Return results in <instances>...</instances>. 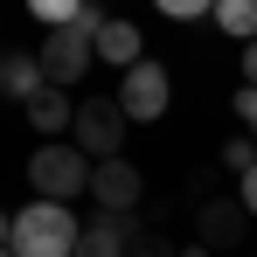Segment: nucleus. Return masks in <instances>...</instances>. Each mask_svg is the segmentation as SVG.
<instances>
[{
	"label": "nucleus",
	"mask_w": 257,
	"mask_h": 257,
	"mask_svg": "<svg viewBox=\"0 0 257 257\" xmlns=\"http://www.w3.org/2000/svg\"><path fill=\"white\" fill-rule=\"evenodd\" d=\"M229 111H236V125L257 139V84H243V90H236V97H229Z\"/></svg>",
	"instance_id": "15"
},
{
	"label": "nucleus",
	"mask_w": 257,
	"mask_h": 257,
	"mask_svg": "<svg viewBox=\"0 0 257 257\" xmlns=\"http://www.w3.org/2000/svg\"><path fill=\"white\" fill-rule=\"evenodd\" d=\"M243 222H250V209H243V202H202V209H195V243L229 250V243L243 236Z\"/></svg>",
	"instance_id": "8"
},
{
	"label": "nucleus",
	"mask_w": 257,
	"mask_h": 257,
	"mask_svg": "<svg viewBox=\"0 0 257 257\" xmlns=\"http://www.w3.org/2000/svg\"><path fill=\"white\" fill-rule=\"evenodd\" d=\"M125 257H181V250H174L167 236H153V229H146V236H139V243H132Z\"/></svg>",
	"instance_id": "16"
},
{
	"label": "nucleus",
	"mask_w": 257,
	"mask_h": 257,
	"mask_svg": "<svg viewBox=\"0 0 257 257\" xmlns=\"http://www.w3.org/2000/svg\"><path fill=\"white\" fill-rule=\"evenodd\" d=\"M243 84H257V42H243Z\"/></svg>",
	"instance_id": "18"
},
{
	"label": "nucleus",
	"mask_w": 257,
	"mask_h": 257,
	"mask_svg": "<svg viewBox=\"0 0 257 257\" xmlns=\"http://www.w3.org/2000/svg\"><path fill=\"white\" fill-rule=\"evenodd\" d=\"M125 104L118 97H84L77 104V146L90 160H125Z\"/></svg>",
	"instance_id": "4"
},
{
	"label": "nucleus",
	"mask_w": 257,
	"mask_h": 257,
	"mask_svg": "<svg viewBox=\"0 0 257 257\" xmlns=\"http://www.w3.org/2000/svg\"><path fill=\"white\" fill-rule=\"evenodd\" d=\"M236 202H243V209H250V215H257V167H250V174H243V188H236Z\"/></svg>",
	"instance_id": "17"
},
{
	"label": "nucleus",
	"mask_w": 257,
	"mask_h": 257,
	"mask_svg": "<svg viewBox=\"0 0 257 257\" xmlns=\"http://www.w3.org/2000/svg\"><path fill=\"white\" fill-rule=\"evenodd\" d=\"M0 257H14V250H0Z\"/></svg>",
	"instance_id": "21"
},
{
	"label": "nucleus",
	"mask_w": 257,
	"mask_h": 257,
	"mask_svg": "<svg viewBox=\"0 0 257 257\" xmlns=\"http://www.w3.org/2000/svg\"><path fill=\"white\" fill-rule=\"evenodd\" d=\"M90 0H28V14L42 21V28H63V21H77Z\"/></svg>",
	"instance_id": "12"
},
{
	"label": "nucleus",
	"mask_w": 257,
	"mask_h": 257,
	"mask_svg": "<svg viewBox=\"0 0 257 257\" xmlns=\"http://www.w3.org/2000/svg\"><path fill=\"white\" fill-rule=\"evenodd\" d=\"M222 167L236 174V181H243V174L257 167V139H250V132H236V139H229V146H222Z\"/></svg>",
	"instance_id": "13"
},
{
	"label": "nucleus",
	"mask_w": 257,
	"mask_h": 257,
	"mask_svg": "<svg viewBox=\"0 0 257 257\" xmlns=\"http://www.w3.org/2000/svg\"><path fill=\"white\" fill-rule=\"evenodd\" d=\"M42 90H49L42 56H28V49H7V56H0V97H7V104H35Z\"/></svg>",
	"instance_id": "7"
},
{
	"label": "nucleus",
	"mask_w": 257,
	"mask_h": 257,
	"mask_svg": "<svg viewBox=\"0 0 257 257\" xmlns=\"http://www.w3.org/2000/svg\"><path fill=\"white\" fill-rule=\"evenodd\" d=\"M209 21L222 35H236V42H257V0H215Z\"/></svg>",
	"instance_id": "11"
},
{
	"label": "nucleus",
	"mask_w": 257,
	"mask_h": 257,
	"mask_svg": "<svg viewBox=\"0 0 257 257\" xmlns=\"http://www.w3.org/2000/svg\"><path fill=\"white\" fill-rule=\"evenodd\" d=\"M153 7H160L167 21H209L215 14V0H153Z\"/></svg>",
	"instance_id": "14"
},
{
	"label": "nucleus",
	"mask_w": 257,
	"mask_h": 257,
	"mask_svg": "<svg viewBox=\"0 0 257 257\" xmlns=\"http://www.w3.org/2000/svg\"><path fill=\"white\" fill-rule=\"evenodd\" d=\"M104 21H111V14H104V7L90 0L84 14H77V21L49 28V42L35 49V56H42V70H49V84H77V77H84L90 63H97V28H104Z\"/></svg>",
	"instance_id": "3"
},
{
	"label": "nucleus",
	"mask_w": 257,
	"mask_h": 257,
	"mask_svg": "<svg viewBox=\"0 0 257 257\" xmlns=\"http://www.w3.org/2000/svg\"><path fill=\"white\" fill-rule=\"evenodd\" d=\"M21 111H28V125L49 132V139H56V132H77V104H70V90H63V84H49L42 97H35V104H21Z\"/></svg>",
	"instance_id": "10"
},
{
	"label": "nucleus",
	"mask_w": 257,
	"mask_h": 257,
	"mask_svg": "<svg viewBox=\"0 0 257 257\" xmlns=\"http://www.w3.org/2000/svg\"><path fill=\"white\" fill-rule=\"evenodd\" d=\"M90 174H97V160H90L77 139H49V146H35V153H28V188H35V202H70V195H90Z\"/></svg>",
	"instance_id": "2"
},
{
	"label": "nucleus",
	"mask_w": 257,
	"mask_h": 257,
	"mask_svg": "<svg viewBox=\"0 0 257 257\" xmlns=\"http://www.w3.org/2000/svg\"><path fill=\"white\" fill-rule=\"evenodd\" d=\"M139 195H146V174L132 160H97V174H90L97 215H139Z\"/></svg>",
	"instance_id": "6"
},
{
	"label": "nucleus",
	"mask_w": 257,
	"mask_h": 257,
	"mask_svg": "<svg viewBox=\"0 0 257 257\" xmlns=\"http://www.w3.org/2000/svg\"><path fill=\"white\" fill-rule=\"evenodd\" d=\"M97 63H111L118 77H125V70H139V63H146V35H139L132 21H118V14H111V21L97 28Z\"/></svg>",
	"instance_id": "9"
},
{
	"label": "nucleus",
	"mask_w": 257,
	"mask_h": 257,
	"mask_svg": "<svg viewBox=\"0 0 257 257\" xmlns=\"http://www.w3.org/2000/svg\"><path fill=\"white\" fill-rule=\"evenodd\" d=\"M7 243H14V215L0 209V250H7Z\"/></svg>",
	"instance_id": "19"
},
{
	"label": "nucleus",
	"mask_w": 257,
	"mask_h": 257,
	"mask_svg": "<svg viewBox=\"0 0 257 257\" xmlns=\"http://www.w3.org/2000/svg\"><path fill=\"white\" fill-rule=\"evenodd\" d=\"M84 243V222L70 215V202H28L14 209V257H77Z\"/></svg>",
	"instance_id": "1"
},
{
	"label": "nucleus",
	"mask_w": 257,
	"mask_h": 257,
	"mask_svg": "<svg viewBox=\"0 0 257 257\" xmlns=\"http://www.w3.org/2000/svg\"><path fill=\"white\" fill-rule=\"evenodd\" d=\"M118 104H125L132 125H153V118H167V104H174V77L146 56L139 70H125V77H118Z\"/></svg>",
	"instance_id": "5"
},
{
	"label": "nucleus",
	"mask_w": 257,
	"mask_h": 257,
	"mask_svg": "<svg viewBox=\"0 0 257 257\" xmlns=\"http://www.w3.org/2000/svg\"><path fill=\"white\" fill-rule=\"evenodd\" d=\"M181 257H215V250H209V243H181Z\"/></svg>",
	"instance_id": "20"
}]
</instances>
